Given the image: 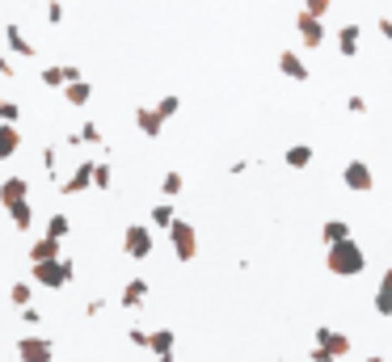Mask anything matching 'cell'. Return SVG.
<instances>
[{
  "label": "cell",
  "mask_w": 392,
  "mask_h": 362,
  "mask_svg": "<svg viewBox=\"0 0 392 362\" xmlns=\"http://www.w3.org/2000/svg\"><path fill=\"white\" fill-rule=\"evenodd\" d=\"M76 283V266L68 257H55V261H34V287H46V291H59Z\"/></svg>",
  "instance_id": "6da1fadb"
},
{
  "label": "cell",
  "mask_w": 392,
  "mask_h": 362,
  "mask_svg": "<svg viewBox=\"0 0 392 362\" xmlns=\"http://www.w3.org/2000/svg\"><path fill=\"white\" fill-rule=\"evenodd\" d=\"M17 358L21 362H55V342L51 337H38V333H25L17 342Z\"/></svg>",
  "instance_id": "7a4b0ae2"
},
{
  "label": "cell",
  "mask_w": 392,
  "mask_h": 362,
  "mask_svg": "<svg viewBox=\"0 0 392 362\" xmlns=\"http://www.w3.org/2000/svg\"><path fill=\"white\" fill-rule=\"evenodd\" d=\"M122 253L135 257V261H144V257L152 253V232H148L144 224H127V232H122Z\"/></svg>",
  "instance_id": "3957f363"
},
{
  "label": "cell",
  "mask_w": 392,
  "mask_h": 362,
  "mask_svg": "<svg viewBox=\"0 0 392 362\" xmlns=\"http://www.w3.org/2000/svg\"><path fill=\"white\" fill-rule=\"evenodd\" d=\"M169 245H173V253H177L182 261H190L194 249H198V236H194V228H190L186 219H173V224H169Z\"/></svg>",
  "instance_id": "277c9868"
},
{
  "label": "cell",
  "mask_w": 392,
  "mask_h": 362,
  "mask_svg": "<svg viewBox=\"0 0 392 362\" xmlns=\"http://www.w3.org/2000/svg\"><path fill=\"white\" fill-rule=\"evenodd\" d=\"M93 164H97V160H80V164L59 181V194H84V190L93 186Z\"/></svg>",
  "instance_id": "5b68a950"
},
{
  "label": "cell",
  "mask_w": 392,
  "mask_h": 362,
  "mask_svg": "<svg viewBox=\"0 0 392 362\" xmlns=\"http://www.w3.org/2000/svg\"><path fill=\"white\" fill-rule=\"evenodd\" d=\"M4 51H8V55H17V59H30V55H34V46H30V38L21 34V25H17V21H8V25H4Z\"/></svg>",
  "instance_id": "8992f818"
},
{
  "label": "cell",
  "mask_w": 392,
  "mask_h": 362,
  "mask_svg": "<svg viewBox=\"0 0 392 362\" xmlns=\"http://www.w3.org/2000/svg\"><path fill=\"white\" fill-rule=\"evenodd\" d=\"M25 198H30V177H4L0 181V207L25 202Z\"/></svg>",
  "instance_id": "52a82bcc"
},
{
  "label": "cell",
  "mask_w": 392,
  "mask_h": 362,
  "mask_svg": "<svg viewBox=\"0 0 392 362\" xmlns=\"http://www.w3.org/2000/svg\"><path fill=\"white\" fill-rule=\"evenodd\" d=\"M55 257H63V240H55V236H38L34 245H30V261H55Z\"/></svg>",
  "instance_id": "ba28073f"
},
{
  "label": "cell",
  "mask_w": 392,
  "mask_h": 362,
  "mask_svg": "<svg viewBox=\"0 0 392 362\" xmlns=\"http://www.w3.org/2000/svg\"><path fill=\"white\" fill-rule=\"evenodd\" d=\"M17 148H21V131H17V122H0V164L13 160Z\"/></svg>",
  "instance_id": "9c48e42d"
},
{
  "label": "cell",
  "mask_w": 392,
  "mask_h": 362,
  "mask_svg": "<svg viewBox=\"0 0 392 362\" xmlns=\"http://www.w3.org/2000/svg\"><path fill=\"white\" fill-rule=\"evenodd\" d=\"M135 127H139V131H144L148 139H156V135H160V127H165V118H160L156 110H148V105H139V110H135Z\"/></svg>",
  "instance_id": "30bf717a"
},
{
  "label": "cell",
  "mask_w": 392,
  "mask_h": 362,
  "mask_svg": "<svg viewBox=\"0 0 392 362\" xmlns=\"http://www.w3.org/2000/svg\"><path fill=\"white\" fill-rule=\"evenodd\" d=\"M8 211V224L17 228V232H30L34 228V207H30V198L25 202H13V207H4Z\"/></svg>",
  "instance_id": "8fae6325"
},
{
  "label": "cell",
  "mask_w": 392,
  "mask_h": 362,
  "mask_svg": "<svg viewBox=\"0 0 392 362\" xmlns=\"http://www.w3.org/2000/svg\"><path fill=\"white\" fill-rule=\"evenodd\" d=\"M63 97H68V105H89V97H93V84L80 76V80H68L63 84Z\"/></svg>",
  "instance_id": "7c38bea8"
},
{
  "label": "cell",
  "mask_w": 392,
  "mask_h": 362,
  "mask_svg": "<svg viewBox=\"0 0 392 362\" xmlns=\"http://www.w3.org/2000/svg\"><path fill=\"white\" fill-rule=\"evenodd\" d=\"M144 299H148V283H144V278H131V283L122 287V308H127V312H135Z\"/></svg>",
  "instance_id": "4fadbf2b"
},
{
  "label": "cell",
  "mask_w": 392,
  "mask_h": 362,
  "mask_svg": "<svg viewBox=\"0 0 392 362\" xmlns=\"http://www.w3.org/2000/svg\"><path fill=\"white\" fill-rule=\"evenodd\" d=\"M46 236H55V240L72 236V219L68 215H46Z\"/></svg>",
  "instance_id": "5bb4252c"
},
{
  "label": "cell",
  "mask_w": 392,
  "mask_h": 362,
  "mask_svg": "<svg viewBox=\"0 0 392 362\" xmlns=\"http://www.w3.org/2000/svg\"><path fill=\"white\" fill-rule=\"evenodd\" d=\"M30 299H34V283H13V287H8V304H13V308H25Z\"/></svg>",
  "instance_id": "9a60e30c"
},
{
  "label": "cell",
  "mask_w": 392,
  "mask_h": 362,
  "mask_svg": "<svg viewBox=\"0 0 392 362\" xmlns=\"http://www.w3.org/2000/svg\"><path fill=\"white\" fill-rule=\"evenodd\" d=\"M148 350H152V354H169V350H173V333H169V329L148 333Z\"/></svg>",
  "instance_id": "2e32d148"
},
{
  "label": "cell",
  "mask_w": 392,
  "mask_h": 362,
  "mask_svg": "<svg viewBox=\"0 0 392 362\" xmlns=\"http://www.w3.org/2000/svg\"><path fill=\"white\" fill-rule=\"evenodd\" d=\"M110 181H114L110 160H97V164H93V186H97V190H110Z\"/></svg>",
  "instance_id": "e0dca14e"
},
{
  "label": "cell",
  "mask_w": 392,
  "mask_h": 362,
  "mask_svg": "<svg viewBox=\"0 0 392 362\" xmlns=\"http://www.w3.org/2000/svg\"><path fill=\"white\" fill-rule=\"evenodd\" d=\"M38 80H42L46 89H63V84H68V76H63V67H42V72H38Z\"/></svg>",
  "instance_id": "ac0fdd59"
},
{
  "label": "cell",
  "mask_w": 392,
  "mask_h": 362,
  "mask_svg": "<svg viewBox=\"0 0 392 362\" xmlns=\"http://www.w3.org/2000/svg\"><path fill=\"white\" fill-rule=\"evenodd\" d=\"M80 143L101 148V127H97V122H84V127H80Z\"/></svg>",
  "instance_id": "d6986e66"
},
{
  "label": "cell",
  "mask_w": 392,
  "mask_h": 362,
  "mask_svg": "<svg viewBox=\"0 0 392 362\" xmlns=\"http://www.w3.org/2000/svg\"><path fill=\"white\" fill-rule=\"evenodd\" d=\"M17 316H21V325H25V329H38V325H42V312H38L34 304H25V308H17Z\"/></svg>",
  "instance_id": "ffe728a7"
},
{
  "label": "cell",
  "mask_w": 392,
  "mask_h": 362,
  "mask_svg": "<svg viewBox=\"0 0 392 362\" xmlns=\"http://www.w3.org/2000/svg\"><path fill=\"white\" fill-rule=\"evenodd\" d=\"M152 224H156V228H169V224H173V207H169V202L152 207Z\"/></svg>",
  "instance_id": "44dd1931"
},
{
  "label": "cell",
  "mask_w": 392,
  "mask_h": 362,
  "mask_svg": "<svg viewBox=\"0 0 392 362\" xmlns=\"http://www.w3.org/2000/svg\"><path fill=\"white\" fill-rule=\"evenodd\" d=\"M21 118V105L17 101H0V122H17Z\"/></svg>",
  "instance_id": "7402d4cb"
},
{
  "label": "cell",
  "mask_w": 392,
  "mask_h": 362,
  "mask_svg": "<svg viewBox=\"0 0 392 362\" xmlns=\"http://www.w3.org/2000/svg\"><path fill=\"white\" fill-rule=\"evenodd\" d=\"M42 169L55 177V169H59V148H46V152H42Z\"/></svg>",
  "instance_id": "603a6c76"
},
{
  "label": "cell",
  "mask_w": 392,
  "mask_h": 362,
  "mask_svg": "<svg viewBox=\"0 0 392 362\" xmlns=\"http://www.w3.org/2000/svg\"><path fill=\"white\" fill-rule=\"evenodd\" d=\"M46 21H51V25H59V21H63V4H59V0H51V4H46Z\"/></svg>",
  "instance_id": "cb8c5ba5"
},
{
  "label": "cell",
  "mask_w": 392,
  "mask_h": 362,
  "mask_svg": "<svg viewBox=\"0 0 392 362\" xmlns=\"http://www.w3.org/2000/svg\"><path fill=\"white\" fill-rule=\"evenodd\" d=\"M156 114H160V118H173V114H177V97H165V101L156 105Z\"/></svg>",
  "instance_id": "d4e9b609"
},
{
  "label": "cell",
  "mask_w": 392,
  "mask_h": 362,
  "mask_svg": "<svg viewBox=\"0 0 392 362\" xmlns=\"http://www.w3.org/2000/svg\"><path fill=\"white\" fill-rule=\"evenodd\" d=\"M160 190H165V194H169V198H173V194H177V190H182V177H177V173H169V177H165V181H160Z\"/></svg>",
  "instance_id": "484cf974"
},
{
  "label": "cell",
  "mask_w": 392,
  "mask_h": 362,
  "mask_svg": "<svg viewBox=\"0 0 392 362\" xmlns=\"http://www.w3.org/2000/svg\"><path fill=\"white\" fill-rule=\"evenodd\" d=\"M127 337H131V346H139V350H148V333H144V329H139V325H135V329H131V333H127Z\"/></svg>",
  "instance_id": "4316f807"
},
{
  "label": "cell",
  "mask_w": 392,
  "mask_h": 362,
  "mask_svg": "<svg viewBox=\"0 0 392 362\" xmlns=\"http://www.w3.org/2000/svg\"><path fill=\"white\" fill-rule=\"evenodd\" d=\"M0 76H4V80H13V76H17V67H13V59H8V55H0Z\"/></svg>",
  "instance_id": "83f0119b"
},
{
  "label": "cell",
  "mask_w": 392,
  "mask_h": 362,
  "mask_svg": "<svg viewBox=\"0 0 392 362\" xmlns=\"http://www.w3.org/2000/svg\"><path fill=\"white\" fill-rule=\"evenodd\" d=\"M84 312H89V316H101V312H106V299H89V308H84Z\"/></svg>",
  "instance_id": "f1b7e54d"
},
{
  "label": "cell",
  "mask_w": 392,
  "mask_h": 362,
  "mask_svg": "<svg viewBox=\"0 0 392 362\" xmlns=\"http://www.w3.org/2000/svg\"><path fill=\"white\" fill-rule=\"evenodd\" d=\"M156 362H173V358H169V354H156Z\"/></svg>",
  "instance_id": "f546056e"
}]
</instances>
